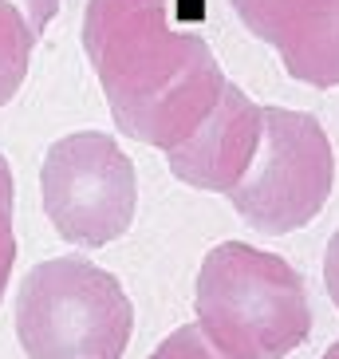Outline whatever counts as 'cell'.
Here are the masks:
<instances>
[{"label":"cell","instance_id":"4","mask_svg":"<svg viewBox=\"0 0 339 359\" xmlns=\"http://www.w3.org/2000/svg\"><path fill=\"white\" fill-rule=\"evenodd\" d=\"M335 186V150L316 115L265 107V138L253 166L225 198L256 233L280 237L312 225Z\"/></svg>","mask_w":339,"mask_h":359},{"label":"cell","instance_id":"3","mask_svg":"<svg viewBox=\"0 0 339 359\" xmlns=\"http://www.w3.org/2000/svg\"><path fill=\"white\" fill-rule=\"evenodd\" d=\"M130 332V296L87 257L40 261L24 276L16 336L28 359H123Z\"/></svg>","mask_w":339,"mask_h":359},{"label":"cell","instance_id":"10","mask_svg":"<svg viewBox=\"0 0 339 359\" xmlns=\"http://www.w3.org/2000/svg\"><path fill=\"white\" fill-rule=\"evenodd\" d=\"M12 166L8 158L0 154V300H4V288H8L12 264H16V233H12Z\"/></svg>","mask_w":339,"mask_h":359},{"label":"cell","instance_id":"8","mask_svg":"<svg viewBox=\"0 0 339 359\" xmlns=\"http://www.w3.org/2000/svg\"><path fill=\"white\" fill-rule=\"evenodd\" d=\"M36 28L16 0H0V107L20 91L36 48Z\"/></svg>","mask_w":339,"mask_h":359},{"label":"cell","instance_id":"6","mask_svg":"<svg viewBox=\"0 0 339 359\" xmlns=\"http://www.w3.org/2000/svg\"><path fill=\"white\" fill-rule=\"evenodd\" d=\"M265 138V107H256L237 83H225L221 99L186 142L166 150L170 174L193 190L229 194L249 174Z\"/></svg>","mask_w":339,"mask_h":359},{"label":"cell","instance_id":"11","mask_svg":"<svg viewBox=\"0 0 339 359\" xmlns=\"http://www.w3.org/2000/svg\"><path fill=\"white\" fill-rule=\"evenodd\" d=\"M324 285H328L331 304L339 308V229L331 233V241H328V253H324Z\"/></svg>","mask_w":339,"mask_h":359},{"label":"cell","instance_id":"1","mask_svg":"<svg viewBox=\"0 0 339 359\" xmlns=\"http://www.w3.org/2000/svg\"><path fill=\"white\" fill-rule=\"evenodd\" d=\"M83 52L127 138L174 150L225 91L209 43L170 24L166 0H87Z\"/></svg>","mask_w":339,"mask_h":359},{"label":"cell","instance_id":"2","mask_svg":"<svg viewBox=\"0 0 339 359\" xmlns=\"http://www.w3.org/2000/svg\"><path fill=\"white\" fill-rule=\"evenodd\" d=\"M193 312L229 359H284L312 336L304 276L280 253L244 241H221L205 253Z\"/></svg>","mask_w":339,"mask_h":359},{"label":"cell","instance_id":"12","mask_svg":"<svg viewBox=\"0 0 339 359\" xmlns=\"http://www.w3.org/2000/svg\"><path fill=\"white\" fill-rule=\"evenodd\" d=\"M24 12H28V20H32L36 32H43L48 28V20L55 16V8H60V0H16Z\"/></svg>","mask_w":339,"mask_h":359},{"label":"cell","instance_id":"13","mask_svg":"<svg viewBox=\"0 0 339 359\" xmlns=\"http://www.w3.org/2000/svg\"><path fill=\"white\" fill-rule=\"evenodd\" d=\"M324 359H339V339H335V344H331L328 351H324Z\"/></svg>","mask_w":339,"mask_h":359},{"label":"cell","instance_id":"5","mask_svg":"<svg viewBox=\"0 0 339 359\" xmlns=\"http://www.w3.org/2000/svg\"><path fill=\"white\" fill-rule=\"evenodd\" d=\"M40 190L48 222L79 249H103L134 222V162L99 130H75L43 154Z\"/></svg>","mask_w":339,"mask_h":359},{"label":"cell","instance_id":"9","mask_svg":"<svg viewBox=\"0 0 339 359\" xmlns=\"http://www.w3.org/2000/svg\"><path fill=\"white\" fill-rule=\"evenodd\" d=\"M150 359H229V355L205 336L202 324H186V327H174L158 348H154Z\"/></svg>","mask_w":339,"mask_h":359},{"label":"cell","instance_id":"7","mask_svg":"<svg viewBox=\"0 0 339 359\" xmlns=\"http://www.w3.org/2000/svg\"><path fill=\"white\" fill-rule=\"evenodd\" d=\"M229 4L237 8L241 24L256 40L272 43L284 55L328 16L335 0H229Z\"/></svg>","mask_w":339,"mask_h":359}]
</instances>
